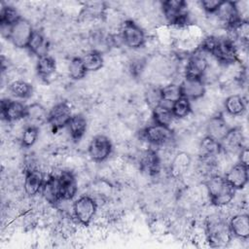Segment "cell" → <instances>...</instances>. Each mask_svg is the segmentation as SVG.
Returning <instances> with one entry per match:
<instances>
[{
    "instance_id": "obj_1",
    "label": "cell",
    "mask_w": 249,
    "mask_h": 249,
    "mask_svg": "<svg viewBox=\"0 0 249 249\" xmlns=\"http://www.w3.org/2000/svg\"><path fill=\"white\" fill-rule=\"evenodd\" d=\"M202 52L211 54L218 62L225 65L238 61V51L234 42L230 38L208 36L202 39L200 44Z\"/></svg>"
},
{
    "instance_id": "obj_2",
    "label": "cell",
    "mask_w": 249,
    "mask_h": 249,
    "mask_svg": "<svg viewBox=\"0 0 249 249\" xmlns=\"http://www.w3.org/2000/svg\"><path fill=\"white\" fill-rule=\"evenodd\" d=\"M205 188L210 201L220 207L231 202L236 191L230 185L225 177L217 174L211 175L205 181Z\"/></svg>"
},
{
    "instance_id": "obj_3",
    "label": "cell",
    "mask_w": 249,
    "mask_h": 249,
    "mask_svg": "<svg viewBox=\"0 0 249 249\" xmlns=\"http://www.w3.org/2000/svg\"><path fill=\"white\" fill-rule=\"evenodd\" d=\"M229 223L220 215L214 214L208 217L206 222V238L213 247L227 245L231 239Z\"/></svg>"
},
{
    "instance_id": "obj_4",
    "label": "cell",
    "mask_w": 249,
    "mask_h": 249,
    "mask_svg": "<svg viewBox=\"0 0 249 249\" xmlns=\"http://www.w3.org/2000/svg\"><path fill=\"white\" fill-rule=\"evenodd\" d=\"M162 15L167 23L173 27L183 28L189 25L188 4L182 0H167L161 2Z\"/></svg>"
},
{
    "instance_id": "obj_5",
    "label": "cell",
    "mask_w": 249,
    "mask_h": 249,
    "mask_svg": "<svg viewBox=\"0 0 249 249\" xmlns=\"http://www.w3.org/2000/svg\"><path fill=\"white\" fill-rule=\"evenodd\" d=\"M121 41L130 49H140L145 45L146 36L143 29L134 21L126 19L120 27Z\"/></svg>"
},
{
    "instance_id": "obj_6",
    "label": "cell",
    "mask_w": 249,
    "mask_h": 249,
    "mask_svg": "<svg viewBox=\"0 0 249 249\" xmlns=\"http://www.w3.org/2000/svg\"><path fill=\"white\" fill-rule=\"evenodd\" d=\"M34 29L29 20L20 18L15 24L11 26L9 38L16 48H27L29 41L33 35Z\"/></svg>"
},
{
    "instance_id": "obj_7",
    "label": "cell",
    "mask_w": 249,
    "mask_h": 249,
    "mask_svg": "<svg viewBox=\"0 0 249 249\" xmlns=\"http://www.w3.org/2000/svg\"><path fill=\"white\" fill-rule=\"evenodd\" d=\"M97 210L96 201L89 196H82L73 203V212L78 222L89 226Z\"/></svg>"
},
{
    "instance_id": "obj_8",
    "label": "cell",
    "mask_w": 249,
    "mask_h": 249,
    "mask_svg": "<svg viewBox=\"0 0 249 249\" xmlns=\"http://www.w3.org/2000/svg\"><path fill=\"white\" fill-rule=\"evenodd\" d=\"M142 135L150 144L157 146H162L170 143L174 136L170 126L159 124L146 126L142 131Z\"/></svg>"
},
{
    "instance_id": "obj_9",
    "label": "cell",
    "mask_w": 249,
    "mask_h": 249,
    "mask_svg": "<svg viewBox=\"0 0 249 249\" xmlns=\"http://www.w3.org/2000/svg\"><path fill=\"white\" fill-rule=\"evenodd\" d=\"M112 143L110 139L102 134L94 136L89 145V155L94 161L101 162L109 158L112 153Z\"/></svg>"
},
{
    "instance_id": "obj_10",
    "label": "cell",
    "mask_w": 249,
    "mask_h": 249,
    "mask_svg": "<svg viewBox=\"0 0 249 249\" xmlns=\"http://www.w3.org/2000/svg\"><path fill=\"white\" fill-rule=\"evenodd\" d=\"M214 15L218 18L219 22L228 29L232 28L241 20H247L240 18L235 2L232 1H222L220 7Z\"/></svg>"
},
{
    "instance_id": "obj_11",
    "label": "cell",
    "mask_w": 249,
    "mask_h": 249,
    "mask_svg": "<svg viewBox=\"0 0 249 249\" xmlns=\"http://www.w3.org/2000/svg\"><path fill=\"white\" fill-rule=\"evenodd\" d=\"M72 116L70 105L66 101H60L50 110L48 123L53 128L59 129L67 125Z\"/></svg>"
},
{
    "instance_id": "obj_12",
    "label": "cell",
    "mask_w": 249,
    "mask_h": 249,
    "mask_svg": "<svg viewBox=\"0 0 249 249\" xmlns=\"http://www.w3.org/2000/svg\"><path fill=\"white\" fill-rule=\"evenodd\" d=\"M182 96L191 100H197L205 93V85L203 78L185 76L180 84Z\"/></svg>"
},
{
    "instance_id": "obj_13",
    "label": "cell",
    "mask_w": 249,
    "mask_h": 249,
    "mask_svg": "<svg viewBox=\"0 0 249 249\" xmlns=\"http://www.w3.org/2000/svg\"><path fill=\"white\" fill-rule=\"evenodd\" d=\"M1 115L7 122H17L25 118L26 105L20 101L3 99L1 101Z\"/></svg>"
},
{
    "instance_id": "obj_14",
    "label": "cell",
    "mask_w": 249,
    "mask_h": 249,
    "mask_svg": "<svg viewBox=\"0 0 249 249\" xmlns=\"http://www.w3.org/2000/svg\"><path fill=\"white\" fill-rule=\"evenodd\" d=\"M230 128L231 126L223 115L217 114L212 116L206 123V136L221 142Z\"/></svg>"
},
{
    "instance_id": "obj_15",
    "label": "cell",
    "mask_w": 249,
    "mask_h": 249,
    "mask_svg": "<svg viewBox=\"0 0 249 249\" xmlns=\"http://www.w3.org/2000/svg\"><path fill=\"white\" fill-rule=\"evenodd\" d=\"M208 60L204 54L199 52H196L188 59L185 76L203 78L205 72L208 69Z\"/></svg>"
},
{
    "instance_id": "obj_16",
    "label": "cell",
    "mask_w": 249,
    "mask_h": 249,
    "mask_svg": "<svg viewBox=\"0 0 249 249\" xmlns=\"http://www.w3.org/2000/svg\"><path fill=\"white\" fill-rule=\"evenodd\" d=\"M244 137L240 126L231 127L226 136L222 139L221 146L222 150L229 153H239L243 146Z\"/></svg>"
},
{
    "instance_id": "obj_17",
    "label": "cell",
    "mask_w": 249,
    "mask_h": 249,
    "mask_svg": "<svg viewBox=\"0 0 249 249\" xmlns=\"http://www.w3.org/2000/svg\"><path fill=\"white\" fill-rule=\"evenodd\" d=\"M58 185L61 200L72 199L78 190L77 180L71 171H61L58 175Z\"/></svg>"
},
{
    "instance_id": "obj_18",
    "label": "cell",
    "mask_w": 249,
    "mask_h": 249,
    "mask_svg": "<svg viewBox=\"0 0 249 249\" xmlns=\"http://www.w3.org/2000/svg\"><path fill=\"white\" fill-rule=\"evenodd\" d=\"M225 178L235 190L243 189L248 183V166L238 162L228 170Z\"/></svg>"
},
{
    "instance_id": "obj_19",
    "label": "cell",
    "mask_w": 249,
    "mask_h": 249,
    "mask_svg": "<svg viewBox=\"0 0 249 249\" xmlns=\"http://www.w3.org/2000/svg\"><path fill=\"white\" fill-rule=\"evenodd\" d=\"M44 181V175L39 169L34 167L26 169L23 183L25 193L31 196L37 195L39 192H41Z\"/></svg>"
},
{
    "instance_id": "obj_20",
    "label": "cell",
    "mask_w": 249,
    "mask_h": 249,
    "mask_svg": "<svg viewBox=\"0 0 249 249\" xmlns=\"http://www.w3.org/2000/svg\"><path fill=\"white\" fill-rule=\"evenodd\" d=\"M229 228L232 236L239 239L249 237V217L247 214H236L229 222Z\"/></svg>"
},
{
    "instance_id": "obj_21",
    "label": "cell",
    "mask_w": 249,
    "mask_h": 249,
    "mask_svg": "<svg viewBox=\"0 0 249 249\" xmlns=\"http://www.w3.org/2000/svg\"><path fill=\"white\" fill-rule=\"evenodd\" d=\"M223 152L221 143L213 138L205 136L199 144V156L201 160L213 161Z\"/></svg>"
},
{
    "instance_id": "obj_22",
    "label": "cell",
    "mask_w": 249,
    "mask_h": 249,
    "mask_svg": "<svg viewBox=\"0 0 249 249\" xmlns=\"http://www.w3.org/2000/svg\"><path fill=\"white\" fill-rule=\"evenodd\" d=\"M42 195L44 198L51 204H56L61 200L58 185V176L50 175L47 180L44 181L42 187Z\"/></svg>"
},
{
    "instance_id": "obj_23",
    "label": "cell",
    "mask_w": 249,
    "mask_h": 249,
    "mask_svg": "<svg viewBox=\"0 0 249 249\" xmlns=\"http://www.w3.org/2000/svg\"><path fill=\"white\" fill-rule=\"evenodd\" d=\"M21 17L16 8L12 6H4L0 12V26L2 35L9 38L10 29Z\"/></svg>"
},
{
    "instance_id": "obj_24",
    "label": "cell",
    "mask_w": 249,
    "mask_h": 249,
    "mask_svg": "<svg viewBox=\"0 0 249 249\" xmlns=\"http://www.w3.org/2000/svg\"><path fill=\"white\" fill-rule=\"evenodd\" d=\"M48 116L49 112L40 103L35 102L26 106L25 119L30 123V125L38 126V124L48 123Z\"/></svg>"
},
{
    "instance_id": "obj_25",
    "label": "cell",
    "mask_w": 249,
    "mask_h": 249,
    "mask_svg": "<svg viewBox=\"0 0 249 249\" xmlns=\"http://www.w3.org/2000/svg\"><path fill=\"white\" fill-rule=\"evenodd\" d=\"M142 168L151 176L157 175L160 171L161 161L159 154L154 150H148L141 159Z\"/></svg>"
},
{
    "instance_id": "obj_26",
    "label": "cell",
    "mask_w": 249,
    "mask_h": 249,
    "mask_svg": "<svg viewBox=\"0 0 249 249\" xmlns=\"http://www.w3.org/2000/svg\"><path fill=\"white\" fill-rule=\"evenodd\" d=\"M66 126L68 128V131L72 139L75 141H78L86 133L87 126H88L87 119L82 114H75L71 117Z\"/></svg>"
},
{
    "instance_id": "obj_27",
    "label": "cell",
    "mask_w": 249,
    "mask_h": 249,
    "mask_svg": "<svg viewBox=\"0 0 249 249\" xmlns=\"http://www.w3.org/2000/svg\"><path fill=\"white\" fill-rule=\"evenodd\" d=\"M27 49L38 57L48 54V41L41 31L34 30Z\"/></svg>"
},
{
    "instance_id": "obj_28",
    "label": "cell",
    "mask_w": 249,
    "mask_h": 249,
    "mask_svg": "<svg viewBox=\"0 0 249 249\" xmlns=\"http://www.w3.org/2000/svg\"><path fill=\"white\" fill-rule=\"evenodd\" d=\"M152 116L155 124L167 126H170L173 119H175L171 110V106L162 102L153 108Z\"/></svg>"
},
{
    "instance_id": "obj_29",
    "label": "cell",
    "mask_w": 249,
    "mask_h": 249,
    "mask_svg": "<svg viewBox=\"0 0 249 249\" xmlns=\"http://www.w3.org/2000/svg\"><path fill=\"white\" fill-rule=\"evenodd\" d=\"M36 70L38 75L43 79L50 78L53 74H54L56 70V63L53 56L50 54H45L38 57L36 63Z\"/></svg>"
},
{
    "instance_id": "obj_30",
    "label": "cell",
    "mask_w": 249,
    "mask_h": 249,
    "mask_svg": "<svg viewBox=\"0 0 249 249\" xmlns=\"http://www.w3.org/2000/svg\"><path fill=\"white\" fill-rule=\"evenodd\" d=\"M246 104L239 94H231L225 100V109L231 116H240L245 111Z\"/></svg>"
},
{
    "instance_id": "obj_31",
    "label": "cell",
    "mask_w": 249,
    "mask_h": 249,
    "mask_svg": "<svg viewBox=\"0 0 249 249\" xmlns=\"http://www.w3.org/2000/svg\"><path fill=\"white\" fill-rule=\"evenodd\" d=\"M82 60L88 72H94L99 70L100 68H102L104 62L101 53L94 50L86 53L82 56Z\"/></svg>"
},
{
    "instance_id": "obj_32",
    "label": "cell",
    "mask_w": 249,
    "mask_h": 249,
    "mask_svg": "<svg viewBox=\"0 0 249 249\" xmlns=\"http://www.w3.org/2000/svg\"><path fill=\"white\" fill-rule=\"evenodd\" d=\"M160 96H161L162 103H165L167 105L169 104L170 106H172V104L175 101H177L179 98L182 97L180 85L169 84V85L163 86L162 88H160Z\"/></svg>"
},
{
    "instance_id": "obj_33",
    "label": "cell",
    "mask_w": 249,
    "mask_h": 249,
    "mask_svg": "<svg viewBox=\"0 0 249 249\" xmlns=\"http://www.w3.org/2000/svg\"><path fill=\"white\" fill-rule=\"evenodd\" d=\"M8 89L11 94L17 98H28L32 93L31 85L22 80H16L12 82L9 85Z\"/></svg>"
},
{
    "instance_id": "obj_34",
    "label": "cell",
    "mask_w": 249,
    "mask_h": 249,
    "mask_svg": "<svg viewBox=\"0 0 249 249\" xmlns=\"http://www.w3.org/2000/svg\"><path fill=\"white\" fill-rule=\"evenodd\" d=\"M190 163H191L190 156L185 152H181V153H178L174 157V159L171 162V165H170V169H171L173 175L180 176L185 171H187Z\"/></svg>"
},
{
    "instance_id": "obj_35",
    "label": "cell",
    "mask_w": 249,
    "mask_h": 249,
    "mask_svg": "<svg viewBox=\"0 0 249 249\" xmlns=\"http://www.w3.org/2000/svg\"><path fill=\"white\" fill-rule=\"evenodd\" d=\"M68 73L73 80H81L86 76L88 71L84 65L82 57L75 56L70 60L68 64Z\"/></svg>"
},
{
    "instance_id": "obj_36",
    "label": "cell",
    "mask_w": 249,
    "mask_h": 249,
    "mask_svg": "<svg viewBox=\"0 0 249 249\" xmlns=\"http://www.w3.org/2000/svg\"><path fill=\"white\" fill-rule=\"evenodd\" d=\"M171 110L174 118H177V119L186 118L187 116H189V114L192 111L191 102L189 99L182 96L172 104Z\"/></svg>"
},
{
    "instance_id": "obj_37",
    "label": "cell",
    "mask_w": 249,
    "mask_h": 249,
    "mask_svg": "<svg viewBox=\"0 0 249 249\" xmlns=\"http://www.w3.org/2000/svg\"><path fill=\"white\" fill-rule=\"evenodd\" d=\"M39 136V128L38 126L35 125H27L22 133H21V137H20V143L23 147H31L35 144V142L37 141Z\"/></svg>"
},
{
    "instance_id": "obj_38",
    "label": "cell",
    "mask_w": 249,
    "mask_h": 249,
    "mask_svg": "<svg viewBox=\"0 0 249 249\" xmlns=\"http://www.w3.org/2000/svg\"><path fill=\"white\" fill-rule=\"evenodd\" d=\"M147 102L154 108L157 105L160 104L161 96H160V88H153L150 89L146 93Z\"/></svg>"
},
{
    "instance_id": "obj_39",
    "label": "cell",
    "mask_w": 249,
    "mask_h": 249,
    "mask_svg": "<svg viewBox=\"0 0 249 249\" xmlns=\"http://www.w3.org/2000/svg\"><path fill=\"white\" fill-rule=\"evenodd\" d=\"M221 0H202L200 2V8L207 14L214 15L220 7Z\"/></svg>"
},
{
    "instance_id": "obj_40",
    "label": "cell",
    "mask_w": 249,
    "mask_h": 249,
    "mask_svg": "<svg viewBox=\"0 0 249 249\" xmlns=\"http://www.w3.org/2000/svg\"><path fill=\"white\" fill-rule=\"evenodd\" d=\"M238 159H239V162L248 166V162H249V151H248V148L247 147H243L240 151H239V156H238Z\"/></svg>"
}]
</instances>
